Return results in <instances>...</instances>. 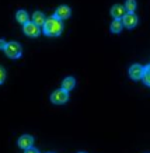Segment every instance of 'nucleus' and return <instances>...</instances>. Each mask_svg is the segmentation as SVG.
<instances>
[{"mask_svg": "<svg viewBox=\"0 0 150 153\" xmlns=\"http://www.w3.org/2000/svg\"><path fill=\"white\" fill-rule=\"evenodd\" d=\"M42 31L47 37H59L63 31V23L53 14L49 19H47L45 24L42 25Z\"/></svg>", "mask_w": 150, "mask_h": 153, "instance_id": "f257e3e1", "label": "nucleus"}, {"mask_svg": "<svg viewBox=\"0 0 150 153\" xmlns=\"http://www.w3.org/2000/svg\"><path fill=\"white\" fill-rule=\"evenodd\" d=\"M4 52L10 59H18L20 56H21V53H23V48H21V45H20L18 42L11 41V42H7V45L4 48Z\"/></svg>", "mask_w": 150, "mask_h": 153, "instance_id": "f03ea898", "label": "nucleus"}, {"mask_svg": "<svg viewBox=\"0 0 150 153\" xmlns=\"http://www.w3.org/2000/svg\"><path fill=\"white\" fill-rule=\"evenodd\" d=\"M69 100V91H66L63 88H59V90H55L53 93L51 94V101L53 104H65L66 101Z\"/></svg>", "mask_w": 150, "mask_h": 153, "instance_id": "7ed1b4c3", "label": "nucleus"}, {"mask_svg": "<svg viewBox=\"0 0 150 153\" xmlns=\"http://www.w3.org/2000/svg\"><path fill=\"white\" fill-rule=\"evenodd\" d=\"M23 31H24V34L30 38H37V37H39V34H41L39 27H38L35 23H33V21H28V23L24 24Z\"/></svg>", "mask_w": 150, "mask_h": 153, "instance_id": "20e7f679", "label": "nucleus"}, {"mask_svg": "<svg viewBox=\"0 0 150 153\" xmlns=\"http://www.w3.org/2000/svg\"><path fill=\"white\" fill-rule=\"evenodd\" d=\"M122 23H123V27L128 28V30H132L135 28L139 23V19L135 13H126L123 17H122Z\"/></svg>", "mask_w": 150, "mask_h": 153, "instance_id": "39448f33", "label": "nucleus"}, {"mask_svg": "<svg viewBox=\"0 0 150 153\" xmlns=\"http://www.w3.org/2000/svg\"><path fill=\"white\" fill-rule=\"evenodd\" d=\"M129 76H131L132 80H142V76H143V66L137 65H132L129 68Z\"/></svg>", "mask_w": 150, "mask_h": 153, "instance_id": "423d86ee", "label": "nucleus"}, {"mask_svg": "<svg viewBox=\"0 0 150 153\" xmlns=\"http://www.w3.org/2000/svg\"><path fill=\"white\" fill-rule=\"evenodd\" d=\"M126 9H125V6L122 4H114L111 7V16L114 17V20H122V17L126 14Z\"/></svg>", "mask_w": 150, "mask_h": 153, "instance_id": "0eeeda50", "label": "nucleus"}, {"mask_svg": "<svg viewBox=\"0 0 150 153\" xmlns=\"http://www.w3.org/2000/svg\"><path fill=\"white\" fill-rule=\"evenodd\" d=\"M70 14H72V10H70V7H67V6H59L56 9V11H55V16H56L58 19H61L62 21L69 19Z\"/></svg>", "mask_w": 150, "mask_h": 153, "instance_id": "6e6552de", "label": "nucleus"}, {"mask_svg": "<svg viewBox=\"0 0 150 153\" xmlns=\"http://www.w3.org/2000/svg\"><path fill=\"white\" fill-rule=\"evenodd\" d=\"M18 146L21 149H28V148H31L34 145V138L31 136V135H23V136H20V139H18Z\"/></svg>", "mask_w": 150, "mask_h": 153, "instance_id": "1a4fd4ad", "label": "nucleus"}, {"mask_svg": "<svg viewBox=\"0 0 150 153\" xmlns=\"http://www.w3.org/2000/svg\"><path fill=\"white\" fill-rule=\"evenodd\" d=\"M75 86H76V80H75V77H72V76L65 77L63 82H62V88L66 90V91H72V90L75 88Z\"/></svg>", "mask_w": 150, "mask_h": 153, "instance_id": "9d476101", "label": "nucleus"}, {"mask_svg": "<svg viewBox=\"0 0 150 153\" xmlns=\"http://www.w3.org/2000/svg\"><path fill=\"white\" fill-rule=\"evenodd\" d=\"M45 21H47V17L44 16V13L35 11V13L33 14V23H35L38 27H42L44 24H45Z\"/></svg>", "mask_w": 150, "mask_h": 153, "instance_id": "9b49d317", "label": "nucleus"}, {"mask_svg": "<svg viewBox=\"0 0 150 153\" xmlns=\"http://www.w3.org/2000/svg\"><path fill=\"white\" fill-rule=\"evenodd\" d=\"M16 20H17L20 24H23L24 25L25 23H28L30 21V16L25 10H18V11L16 13Z\"/></svg>", "mask_w": 150, "mask_h": 153, "instance_id": "f8f14e48", "label": "nucleus"}, {"mask_svg": "<svg viewBox=\"0 0 150 153\" xmlns=\"http://www.w3.org/2000/svg\"><path fill=\"white\" fill-rule=\"evenodd\" d=\"M122 28H123V23H122V20H114L112 23H111V33L112 34H119L122 31Z\"/></svg>", "mask_w": 150, "mask_h": 153, "instance_id": "ddd939ff", "label": "nucleus"}, {"mask_svg": "<svg viewBox=\"0 0 150 153\" xmlns=\"http://www.w3.org/2000/svg\"><path fill=\"white\" fill-rule=\"evenodd\" d=\"M142 82L150 87V65L143 68V76H142Z\"/></svg>", "mask_w": 150, "mask_h": 153, "instance_id": "4468645a", "label": "nucleus"}, {"mask_svg": "<svg viewBox=\"0 0 150 153\" xmlns=\"http://www.w3.org/2000/svg\"><path fill=\"white\" fill-rule=\"evenodd\" d=\"M125 9L128 13H133L136 10V0H126L125 1Z\"/></svg>", "mask_w": 150, "mask_h": 153, "instance_id": "2eb2a0df", "label": "nucleus"}, {"mask_svg": "<svg viewBox=\"0 0 150 153\" xmlns=\"http://www.w3.org/2000/svg\"><path fill=\"white\" fill-rule=\"evenodd\" d=\"M6 80V72L3 70V68L0 66V84H3Z\"/></svg>", "mask_w": 150, "mask_h": 153, "instance_id": "dca6fc26", "label": "nucleus"}, {"mask_svg": "<svg viewBox=\"0 0 150 153\" xmlns=\"http://www.w3.org/2000/svg\"><path fill=\"white\" fill-rule=\"evenodd\" d=\"M24 153H39V150H38V149H35V148H33V146H31V148L25 149V152H24Z\"/></svg>", "mask_w": 150, "mask_h": 153, "instance_id": "f3484780", "label": "nucleus"}, {"mask_svg": "<svg viewBox=\"0 0 150 153\" xmlns=\"http://www.w3.org/2000/svg\"><path fill=\"white\" fill-rule=\"evenodd\" d=\"M6 45H7V42H6L4 39H0V49H3V51H4Z\"/></svg>", "mask_w": 150, "mask_h": 153, "instance_id": "a211bd4d", "label": "nucleus"}, {"mask_svg": "<svg viewBox=\"0 0 150 153\" xmlns=\"http://www.w3.org/2000/svg\"><path fill=\"white\" fill-rule=\"evenodd\" d=\"M79 153H84V152H79Z\"/></svg>", "mask_w": 150, "mask_h": 153, "instance_id": "6ab92c4d", "label": "nucleus"}]
</instances>
